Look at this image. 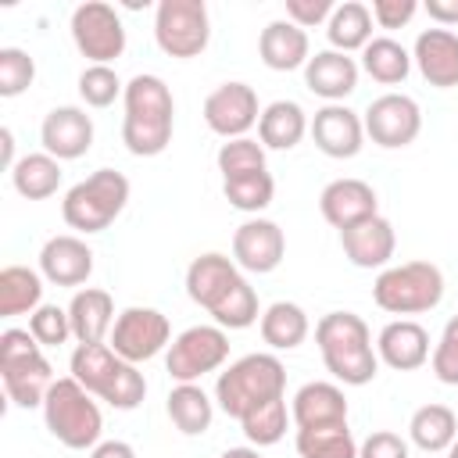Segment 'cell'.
I'll return each instance as SVG.
<instances>
[{
  "label": "cell",
  "mask_w": 458,
  "mask_h": 458,
  "mask_svg": "<svg viewBox=\"0 0 458 458\" xmlns=\"http://www.w3.org/2000/svg\"><path fill=\"white\" fill-rule=\"evenodd\" d=\"M39 276L54 286H82L93 276V250L86 240L61 233L50 236L39 250Z\"/></svg>",
  "instance_id": "ffe728a7"
},
{
  "label": "cell",
  "mask_w": 458,
  "mask_h": 458,
  "mask_svg": "<svg viewBox=\"0 0 458 458\" xmlns=\"http://www.w3.org/2000/svg\"><path fill=\"white\" fill-rule=\"evenodd\" d=\"M32 79H36V61L21 47H4L0 50V97L25 93Z\"/></svg>",
  "instance_id": "60d3db41"
},
{
  "label": "cell",
  "mask_w": 458,
  "mask_h": 458,
  "mask_svg": "<svg viewBox=\"0 0 458 458\" xmlns=\"http://www.w3.org/2000/svg\"><path fill=\"white\" fill-rule=\"evenodd\" d=\"M258 329H261V340L272 347V351H293L308 340V311L293 301H276L261 311L258 318Z\"/></svg>",
  "instance_id": "f1b7e54d"
},
{
  "label": "cell",
  "mask_w": 458,
  "mask_h": 458,
  "mask_svg": "<svg viewBox=\"0 0 458 458\" xmlns=\"http://www.w3.org/2000/svg\"><path fill=\"white\" fill-rule=\"evenodd\" d=\"M122 143L136 157H157L172 143L175 100L161 75H132L122 93Z\"/></svg>",
  "instance_id": "7a4b0ae2"
},
{
  "label": "cell",
  "mask_w": 458,
  "mask_h": 458,
  "mask_svg": "<svg viewBox=\"0 0 458 458\" xmlns=\"http://www.w3.org/2000/svg\"><path fill=\"white\" fill-rule=\"evenodd\" d=\"M186 293L222 329H247V326H254L261 318L254 286L243 279L240 265L233 258L218 254V250H208V254L190 261V268H186Z\"/></svg>",
  "instance_id": "6da1fadb"
},
{
  "label": "cell",
  "mask_w": 458,
  "mask_h": 458,
  "mask_svg": "<svg viewBox=\"0 0 458 458\" xmlns=\"http://www.w3.org/2000/svg\"><path fill=\"white\" fill-rule=\"evenodd\" d=\"M218 458H261V447H229Z\"/></svg>",
  "instance_id": "f907efd6"
},
{
  "label": "cell",
  "mask_w": 458,
  "mask_h": 458,
  "mask_svg": "<svg viewBox=\"0 0 458 458\" xmlns=\"http://www.w3.org/2000/svg\"><path fill=\"white\" fill-rule=\"evenodd\" d=\"M369 11H372V21L379 29H401V25H408L415 18L419 4L415 0H372Z\"/></svg>",
  "instance_id": "bcb514c9"
},
{
  "label": "cell",
  "mask_w": 458,
  "mask_h": 458,
  "mask_svg": "<svg viewBox=\"0 0 458 458\" xmlns=\"http://www.w3.org/2000/svg\"><path fill=\"white\" fill-rule=\"evenodd\" d=\"M358 61L351 54L340 50H318L308 57L304 64V86L322 97L326 104H344V97H351L358 89Z\"/></svg>",
  "instance_id": "603a6c76"
},
{
  "label": "cell",
  "mask_w": 458,
  "mask_h": 458,
  "mask_svg": "<svg viewBox=\"0 0 458 458\" xmlns=\"http://www.w3.org/2000/svg\"><path fill=\"white\" fill-rule=\"evenodd\" d=\"M447 458H458V440H454V444L447 447Z\"/></svg>",
  "instance_id": "816d5d0a"
},
{
  "label": "cell",
  "mask_w": 458,
  "mask_h": 458,
  "mask_svg": "<svg viewBox=\"0 0 458 458\" xmlns=\"http://www.w3.org/2000/svg\"><path fill=\"white\" fill-rule=\"evenodd\" d=\"M43 304V276L25 265H7L0 268V315H32Z\"/></svg>",
  "instance_id": "d6a6232c"
},
{
  "label": "cell",
  "mask_w": 458,
  "mask_h": 458,
  "mask_svg": "<svg viewBox=\"0 0 458 458\" xmlns=\"http://www.w3.org/2000/svg\"><path fill=\"white\" fill-rule=\"evenodd\" d=\"M258 54H261V64L272 68V72H293V68H304L308 57H311V43H308V32L286 18H276L261 29L258 36Z\"/></svg>",
  "instance_id": "484cf974"
},
{
  "label": "cell",
  "mask_w": 458,
  "mask_h": 458,
  "mask_svg": "<svg viewBox=\"0 0 458 458\" xmlns=\"http://www.w3.org/2000/svg\"><path fill=\"white\" fill-rule=\"evenodd\" d=\"M222 193H225V200H229L236 211L258 215V211H265V208L272 204V197H276V179H272L268 168L247 172V175H233V179H222Z\"/></svg>",
  "instance_id": "8d00e7d4"
},
{
  "label": "cell",
  "mask_w": 458,
  "mask_h": 458,
  "mask_svg": "<svg viewBox=\"0 0 458 458\" xmlns=\"http://www.w3.org/2000/svg\"><path fill=\"white\" fill-rule=\"evenodd\" d=\"M365 136L376 147L397 150L415 143V136L422 132V111L408 93H383L365 107Z\"/></svg>",
  "instance_id": "5bb4252c"
},
{
  "label": "cell",
  "mask_w": 458,
  "mask_h": 458,
  "mask_svg": "<svg viewBox=\"0 0 458 458\" xmlns=\"http://www.w3.org/2000/svg\"><path fill=\"white\" fill-rule=\"evenodd\" d=\"M168 344H172V326H168V318H165L157 308H140V304L118 311L114 326H111V336H107V347H111L118 358L132 361V365L157 358Z\"/></svg>",
  "instance_id": "4fadbf2b"
},
{
  "label": "cell",
  "mask_w": 458,
  "mask_h": 458,
  "mask_svg": "<svg viewBox=\"0 0 458 458\" xmlns=\"http://www.w3.org/2000/svg\"><path fill=\"white\" fill-rule=\"evenodd\" d=\"M411 61L429 86L437 89L458 86V36L451 29H422L415 36Z\"/></svg>",
  "instance_id": "7402d4cb"
},
{
  "label": "cell",
  "mask_w": 458,
  "mask_h": 458,
  "mask_svg": "<svg viewBox=\"0 0 458 458\" xmlns=\"http://www.w3.org/2000/svg\"><path fill=\"white\" fill-rule=\"evenodd\" d=\"M372 301L390 315H422L444 301V272L433 261L390 265L372 283Z\"/></svg>",
  "instance_id": "9c48e42d"
},
{
  "label": "cell",
  "mask_w": 458,
  "mask_h": 458,
  "mask_svg": "<svg viewBox=\"0 0 458 458\" xmlns=\"http://www.w3.org/2000/svg\"><path fill=\"white\" fill-rule=\"evenodd\" d=\"M290 411H286V397H276L261 408H254L247 419H240V429L243 437L250 440V447H272L286 437V426H290Z\"/></svg>",
  "instance_id": "74e56055"
},
{
  "label": "cell",
  "mask_w": 458,
  "mask_h": 458,
  "mask_svg": "<svg viewBox=\"0 0 458 458\" xmlns=\"http://www.w3.org/2000/svg\"><path fill=\"white\" fill-rule=\"evenodd\" d=\"M72 39L89 64H111L125 54V25L104 0H86L72 11Z\"/></svg>",
  "instance_id": "7c38bea8"
},
{
  "label": "cell",
  "mask_w": 458,
  "mask_h": 458,
  "mask_svg": "<svg viewBox=\"0 0 458 458\" xmlns=\"http://www.w3.org/2000/svg\"><path fill=\"white\" fill-rule=\"evenodd\" d=\"M154 39L168 57H200L211 43V18L204 0H161L154 11Z\"/></svg>",
  "instance_id": "30bf717a"
},
{
  "label": "cell",
  "mask_w": 458,
  "mask_h": 458,
  "mask_svg": "<svg viewBox=\"0 0 458 458\" xmlns=\"http://www.w3.org/2000/svg\"><path fill=\"white\" fill-rule=\"evenodd\" d=\"M290 419L297 429H315V426H336L347 422V397L336 383L311 379L304 383L293 401H290Z\"/></svg>",
  "instance_id": "d4e9b609"
},
{
  "label": "cell",
  "mask_w": 458,
  "mask_h": 458,
  "mask_svg": "<svg viewBox=\"0 0 458 458\" xmlns=\"http://www.w3.org/2000/svg\"><path fill=\"white\" fill-rule=\"evenodd\" d=\"M318 211L333 229L344 233V229L379 215V200L365 179H333L318 193Z\"/></svg>",
  "instance_id": "d6986e66"
},
{
  "label": "cell",
  "mask_w": 458,
  "mask_h": 458,
  "mask_svg": "<svg viewBox=\"0 0 458 458\" xmlns=\"http://www.w3.org/2000/svg\"><path fill=\"white\" fill-rule=\"evenodd\" d=\"M422 11L437 21V29L458 25V0H426V7H422Z\"/></svg>",
  "instance_id": "7dc6e473"
},
{
  "label": "cell",
  "mask_w": 458,
  "mask_h": 458,
  "mask_svg": "<svg viewBox=\"0 0 458 458\" xmlns=\"http://www.w3.org/2000/svg\"><path fill=\"white\" fill-rule=\"evenodd\" d=\"M68 318H72V336L79 344H104L118 315L107 290L86 286V290H75V297L68 301Z\"/></svg>",
  "instance_id": "4316f807"
},
{
  "label": "cell",
  "mask_w": 458,
  "mask_h": 458,
  "mask_svg": "<svg viewBox=\"0 0 458 458\" xmlns=\"http://www.w3.org/2000/svg\"><path fill=\"white\" fill-rule=\"evenodd\" d=\"M308 114L297 100H272L258 118V143L265 150H293L308 132Z\"/></svg>",
  "instance_id": "83f0119b"
},
{
  "label": "cell",
  "mask_w": 458,
  "mask_h": 458,
  "mask_svg": "<svg viewBox=\"0 0 458 458\" xmlns=\"http://www.w3.org/2000/svg\"><path fill=\"white\" fill-rule=\"evenodd\" d=\"M89 458H136V447L125 444V440H100L89 451Z\"/></svg>",
  "instance_id": "c3c4849f"
},
{
  "label": "cell",
  "mask_w": 458,
  "mask_h": 458,
  "mask_svg": "<svg viewBox=\"0 0 458 458\" xmlns=\"http://www.w3.org/2000/svg\"><path fill=\"white\" fill-rule=\"evenodd\" d=\"M72 376L100 401H107L111 408L118 411H132L136 404H143L147 397V379L143 372L118 358L107 344H79L72 351V361H68Z\"/></svg>",
  "instance_id": "277c9868"
},
{
  "label": "cell",
  "mask_w": 458,
  "mask_h": 458,
  "mask_svg": "<svg viewBox=\"0 0 458 458\" xmlns=\"http://www.w3.org/2000/svg\"><path fill=\"white\" fill-rule=\"evenodd\" d=\"M376 354L394 372H415L429 361V333L411 318H394L379 329Z\"/></svg>",
  "instance_id": "44dd1931"
},
{
  "label": "cell",
  "mask_w": 458,
  "mask_h": 458,
  "mask_svg": "<svg viewBox=\"0 0 458 458\" xmlns=\"http://www.w3.org/2000/svg\"><path fill=\"white\" fill-rule=\"evenodd\" d=\"M39 143L50 157L75 161L93 147V118L75 104L50 107L43 114V125H39Z\"/></svg>",
  "instance_id": "e0dca14e"
},
{
  "label": "cell",
  "mask_w": 458,
  "mask_h": 458,
  "mask_svg": "<svg viewBox=\"0 0 458 458\" xmlns=\"http://www.w3.org/2000/svg\"><path fill=\"white\" fill-rule=\"evenodd\" d=\"M315 344L329 369V376L344 386H365L379 372V354L372 347V333L354 311H329L315 322Z\"/></svg>",
  "instance_id": "3957f363"
},
{
  "label": "cell",
  "mask_w": 458,
  "mask_h": 458,
  "mask_svg": "<svg viewBox=\"0 0 458 458\" xmlns=\"http://www.w3.org/2000/svg\"><path fill=\"white\" fill-rule=\"evenodd\" d=\"M0 379H4L11 404L43 408L47 390L54 386V365L47 361L39 340L29 329L0 333Z\"/></svg>",
  "instance_id": "52a82bcc"
},
{
  "label": "cell",
  "mask_w": 458,
  "mask_h": 458,
  "mask_svg": "<svg viewBox=\"0 0 458 458\" xmlns=\"http://www.w3.org/2000/svg\"><path fill=\"white\" fill-rule=\"evenodd\" d=\"M358 458H408V440L390 429H376L358 444Z\"/></svg>",
  "instance_id": "ee69618b"
},
{
  "label": "cell",
  "mask_w": 458,
  "mask_h": 458,
  "mask_svg": "<svg viewBox=\"0 0 458 458\" xmlns=\"http://www.w3.org/2000/svg\"><path fill=\"white\" fill-rule=\"evenodd\" d=\"M361 68H365V75H372L376 82L397 86V82H404L408 72H411V54H408L397 39L376 36V39L361 50Z\"/></svg>",
  "instance_id": "e575fe53"
},
{
  "label": "cell",
  "mask_w": 458,
  "mask_h": 458,
  "mask_svg": "<svg viewBox=\"0 0 458 458\" xmlns=\"http://www.w3.org/2000/svg\"><path fill=\"white\" fill-rule=\"evenodd\" d=\"M168 419L182 437H200L211 429L215 401L197 383H175L168 394Z\"/></svg>",
  "instance_id": "1f68e13d"
},
{
  "label": "cell",
  "mask_w": 458,
  "mask_h": 458,
  "mask_svg": "<svg viewBox=\"0 0 458 458\" xmlns=\"http://www.w3.org/2000/svg\"><path fill=\"white\" fill-rule=\"evenodd\" d=\"M429 365H433V376L447 386H458V315L447 318L433 354H429Z\"/></svg>",
  "instance_id": "7bdbcfd3"
},
{
  "label": "cell",
  "mask_w": 458,
  "mask_h": 458,
  "mask_svg": "<svg viewBox=\"0 0 458 458\" xmlns=\"http://www.w3.org/2000/svg\"><path fill=\"white\" fill-rule=\"evenodd\" d=\"M129 204V179L114 168H97L61 200V218L75 233H104Z\"/></svg>",
  "instance_id": "ba28073f"
},
{
  "label": "cell",
  "mask_w": 458,
  "mask_h": 458,
  "mask_svg": "<svg viewBox=\"0 0 458 458\" xmlns=\"http://www.w3.org/2000/svg\"><path fill=\"white\" fill-rule=\"evenodd\" d=\"M408 437L426 454H440L458 440V415L447 404H422L408 419Z\"/></svg>",
  "instance_id": "4dcf8cb0"
},
{
  "label": "cell",
  "mask_w": 458,
  "mask_h": 458,
  "mask_svg": "<svg viewBox=\"0 0 458 458\" xmlns=\"http://www.w3.org/2000/svg\"><path fill=\"white\" fill-rule=\"evenodd\" d=\"M43 422H47L50 437L72 451H93L104 433L100 404L75 376L54 379V386L47 390V401H43Z\"/></svg>",
  "instance_id": "8992f818"
},
{
  "label": "cell",
  "mask_w": 458,
  "mask_h": 458,
  "mask_svg": "<svg viewBox=\"0 0 458 458\" xmlns=\"http://www.w3.org/2000/svg\"><path fill=\"white\" fill-rule=\"evenodd\" d=\"M11 182L25 200H47L57 193L61 186V161L50 157L47 150L39 154H25L18 157V165L11 168Z\"/></svg>",
  "instance_id": "836d02e7"
},
{
  "label": "cell",
  "mask_w": 458,
  "mask_h": 458,
  "mask_svg": "<svg viewBox=\"0 0 458 458\" xmlns=\"http://www.w3.org/2000/svg\"><path fill=\"white\" fill-rule=\"evenodd\" d=\"M326 39H329V50H340V54L365 50L372 43V11L361 0L336 4V11L326 21Z\"/></svg>",
  "instance_id": "f546056e"
},
{
  "label": "cell",
  "mask_w": 458,
  "mask_h": 458,
  "mask_svg": "<svg viewBox=\"0 0 458 458\" xmlns=\"http://www.w3.org/2000/svg\"><path fill=\"white\" fill-rule=\"evenodd\" d=\"M297 454L301 458H358V444L347 422L297 429Z\"/></svg>",
  "instance_id": "d590c367"
},
{
  "label": "cell",
  "mask_w": 458,
  "mask_h": 458,
  "mask_svg": "<svg viewBox=\"0 0 458 458\" xmlns=\"http://www.w3.org/2000/svg\"><path fill=\"white\" fill-rule=\"evenodd\" d=\"M125 93L118 72L111 64H86L79 75V97L86 107H111Z\"/></svg>",
  "instance_id": "f35d334b"
},
{
  "label": "cell",
  "mask_w": 458,
  "mask_h": 458,
  "mask_svg": "<svg viewBox=\"0 0 458 458\" xmlns=\"http://www.w3.org/2000/svg\"><path fill=\"white\" fill-rule=\"evenodd\" d=\"M315 147L326 154V157H354L365 143V122L358 111H351L347 104H326L311 114V125H308Z\"/></svg>",
  "instance_id": "ac0fdd59"
},
{
  "label": "cell",
  "mask_w": 458,
  "mask_h": 458,
  "mask_svg": "<svg viewBox=\"0 0 458 458\" xmlns=\"http://www.w3.org/2000/svg\"><path fill=\"white\" fill-rule=\"evenodd\" d=\"M333 11H336L333 0H286V21H293L301 29H311V25L329 21Z\"/></svg>",
  "instance_id": "f6af8a7d"
},
{
  "label": "cell",
  "mask_w": 458,
  "mask_h": 458,
  "mask_svg": "<svg viewBox=\"0 0 458 458\" xmlns=\"http://www.w3.org/2000/svg\"><path fill=\"white\" fill-rule=\"evenodd\" d=\"M225 358H229V336L222 326H190L168 344L165 369L175 383H197L200 376L222 369Z\"/></svg>",
  "instance_id": "8fae6325"
},
{
  "label": "cell",
  "mask_w": 458,
  "mask_h": 458,
  "mask_svg": "<svg viewBox=\"0 0 458 458\" xmlns=\"http://www.w3.org/2000/svg\"><path fill=\"white\" fill-rule=\"evenodd\" d=\"M286 258V236L272 218H247L233 233V261L243 272H276Z\"/></svg>",
  "instance_id": "2e32d148"
},
{
  "label": "cell",
  "mask_w": 458,
  "mask_h": 458,
  "mask_svg": "<svg viewBox=\"0 0 458 458\" xmlns=\"http://www.w3.org/2000/svg\"><path fill=\"white\" fill-rule=\"evenodd\" d=\"M340 247H344V258L354 268H386V261L394 258L397 236H394V225L383 215H372V218L344 229Z\"/></svg>",
  "instance_id": "cb8c5ba5"
},
{
  "label": "cell",
  "mask_w": 458,
  "mask_h": 458,
  "mask_svg": "<svg viewBox=\"0 0 458 458\" xmlns=\"http://www.w3.org/2000/svg\"><path fill=\"white\" fill-rule=\"evenodd\" d=\"M218 172L222 179H233V175H247V172H261L265 168V147L250 136H240V140H225L218 147Z\"/></svg>",
  "instance_id": "ab89813d"
},
{
  "label": "cell",
  "mask_w": 458,
  "mask_h": 458,
  "mask_svg": "<svg viewBox=\"0 0 458 458\" xmlns=\"http://www.w3.org/2000/svg\"><path fill=\"white\" fill-rule=\"evenodd\" d=\"M0 150H4V168L11 172V168L18 165V157H14V132H11L7 125L0 129Z\"/></svg>",
  "instance_id": "681fc988"
},
{
  "label": "cell",
  "mask_w": 458,
  "mask_h": 458,
  "mask_svg": "<svg viewBox=\"0 0 458 458\" xmlns=\"http://www.w3.org/2000/svg\"><path fill=\"white\" fill-rule=\"evenodd\" d=\"M276 397H286V369L276 354H243L225 372H218L215 401L236 422Z\"/></svg>",
  "instance_id": "5b68a950"
},
{
  "label": "cell",
  "mask_w": 458,
  "mask_h": 458,
  "mask_svg": "<svg viewBox=\"0 0 458 458\" xmlns=\"http://www.w3.org/2000/svg\"><path fill=\"white\" fill-rule=\"evenodd\" d=\"M29 333L39 340V347H61V344L72 336V318H68V308H57V304H39V308L29 315Z\"/></svg>",
  "instance_id": "b9f144b4"
},
{
  "label": "cell",
  "mask_w": 458,
  "mask_h": 458,
  "mask_svg": "<svg viewBox=\"0 0 458 458\" xmlns=\"http://www.w3.org/2000/svg\"><path fill=\"white\" fill-rule=\"evenodd\" d=\"M261 118L258 107V93L247 82H222L208 93L204 100V122L215 136L222 140H240L247 136Z\"/></svg>",
  "instance_id": "9a60e30c"
}]
</instances>
